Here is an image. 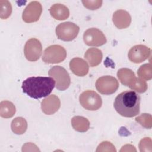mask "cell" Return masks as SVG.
<instances>
[{"label":"cell","instance_id":"obj_1","mask_svg":"<svg viewBox=\"0 0 152 152\" xmlns=\"http://www.w3.org/2000/svg\"><path fill=\"white\" fill-rule=\"evenodd\" d=\"M55 86V81L49 77H31L23 81V91L33 99L49 96Z\"/></svg>","mask_w":152,"mask_h":152},{"label":"cell","instance_id":"obj_2","mask_svg":"<svg viewBox=\"0 0 152 152\" xmlns=\"http://www.w3.org/2000/svg\"><path fill=\"white\" fill-rule=\"evenodd\" d=\"M140 96L135 91L126 90L116 96L113 106L120 115L132 118L140 113Z\"/></svg>","mask_w":152,"mask_h":152},{"label":"cell","instance_id":"obj_3","mask_svg":"<svg viewBox=\"0 0 152 152\" xmlns=\"http://www.w3.org/2000/svg\"><path fill=\"white\" fill-rule=\"evenodd\" d=\"M49 75L56 82V88L61 91L67 89L71 84V79L66 70L61 66H52L48 72Z\"/></svg>","mask_w":152,"mask_h":152},{"label":"cell","instance_id":"obj_4","mask_svg":"<svg viewBox=\"0 0 152 152\" xmlns=\"http://www.w3.org/2000/svg\"><path fill=\"white\" fill-rule=\"evenodd\" d=\"M66 57V52L62 46L53 45L44 50L42 61L46 64H58L64 61Z\"/></svg>","mask_w":152,"mask_h":152},{"label":"cell","instance_id":"obj_5","mask_svg":"<svg viewBox=\"0 0 152 152\" xmlns=\"http://www.w3.org/2000/svg\"><path fill=\"white\" fill-rule=\"evenodd\" d=\"M79 101L84 109L91 111L98 110L102 104V100L100 96L93 90L83 91L80 95Z\"/></svg>","mask_w":152,"mask_h":152},{"label":"cell","instance_id":"obj_6","mask_svg":"<svg viewBox=\"0 0 152 152\" xmlns=\"http://www.w3.org/2000/svg\"><path fill=\"white\" fill-rule=\"evenodd\" d=\"M79 30L80 28L76 24L68 21L60 23L56 27L55 32L59 39L69 42L76 38Z\"/></svg>","mask_w":152,"mask_h":152},{"label":"cell","instance_id":"obj_7","mask_svg":"<svg viewBox=\"0 0 152 152\" xmlns=\"http://www.w3.org/2000/svg\"><path fill=\"white\" fill-rule=\"evenodd\" d=\"M97 90L102 94L110 95L118 90L119 83L116 78L112 76L106 75L99 78L96 81Z\"/></svg>","mask_w":152,"mask_h":152},{"label":"cell","instance_id":"obj_8","mask_svg":"<svg viewBox=\"0 0 152 152\" xmlns=\"http://www.w3.org/2000/svg\"><path fill=\"white\" fill-rule=\"evenodd\" d=\"M42 52V46L40 42L36 38L28 40L24 48V53L26 58L31 62L37 61Z\"/></svg>","mask_w":152,"mask_h":152},{"label":"cell","instance_id":"obj_9","mask_svg":"<svg viewBox=\"0 0 152 152\" xmlns=\"http://www.w3.org/2000/svg\"><path fill=\"white\" fill-rule=\"evenodd\" d=\"M86 45L90 46H100L106 43V38L102 31L97 28H88L83 34Z\"/></svg>","mask_w":152,"mask_h":152},{"label":"cell","instance_id":"obj_10","mask_svg":"<svg viewBox=\"0 0 152 152\" xmlns=\"http://www.w3.org/2000/svg\"><path fill=\"white\" fill-rule=\"evenodd\" d=\"M42 7L38 1H31L23 12L22 19L27 23L37 21L42 14Z\"/></svg>","mask_w":152,"mask_h":152},{"label":"cell","instance_id":"obj_11","mask_svg":"<svg viewBox=\"0 0 152 152\" xmlns=\"http://www.w3.org/2000/svg\"><path fill=\"white\" fill-rule=\"evenodd\" d=\"M151 55V49L143 45H137L132 47L128 52V56L133 63L139 64L145 61Z\"/></svg>","mask_w":152,"mask_h":152},{"label":"cell","instance_id":"obj_12","mask_svg":"<svg viewBox=\"0 0 152 152\" xmlns=\"http://www.w3.org/2000/svg\"><path fill=\"white\" fill-rule=\"evenodd\" d=\"M61 106V101L55 94L48 96L41 102V109L46 115H53L56 112Z\"/></svg>","mask_w":152,"mask_h":152},{"label":"cell","instance_id":"obj_13","mask_svg":"<svg viewBox=\"0 0 152 152\" xmlns=\"http://www.w3.org/2000/svg\"><path fill=\"white\" fill-rule=\"evenodd\" d=\"M114 25L119 29L128 27L131 22V17L128 12L124 10L116 11L112 16Z\"/></svg>","mask_w":152,"mask_h":152},{"label":"cell","instance_id":"obj_14","mask_svg":"<svg viewBox=\"0 0 152 152\" xmlns=\"http://www.w3.org/2000/svg\"><path fill=\"white\" fill-rule=\"evenodd\" d=\"M69 68L76 75L84 77L86 75L89 71V66L87 63L80 58H74L69 62Z\"/></svg>","mask_w":152,"mask_h":152},{"label":"cell","instance_id":"obj_15","mask_svg":"<svg viewBox=\"0 0 152 152\" xmlns=\"http://www.w3.org/2000/svg\"><path fill=\"white\" fill-rule=\"evenodd\" d=\"M117 76L124 86L129 88L134 84L137 78L134 72L131 69L126 68L119 69L118 71Z\"/></svg>","mask_w":152,"mask_h":152},{"label":"cell","instance_id":"obj_16","mask_svg":"<svg viewBox=\"0 0 152 152\" xmlns=\"http://www.w3.org/2000/svg\"><path fill=\"white\" fill-rule=\"evenodd\" d=\"M84 58L91 67H94L99 65L102 62L103 54L101 50L97 48H91L87 49Z\"/></svg>","mask_w":152,"mask_h":152},{"label":"cell","instance_id":"obj_17","mask_svg":"<svg viewBox=\"0 0 152 152\" xmlns=\"http://www.w3.org/2000/svg\"><path fill=\"white\" fill-rule=\"evenodd\" d=\"M49 12L51 16L57 20H65L69 16V9L61 4L52 5L49 9Z\"/></svg>","mask_w":152,"mask_h":152},{"label":"cell","instance_id":"obj_18","mask_svg":"<svg viewBox=\"0 0 152 152\" xmlns=\"http://www.w3.org/2000/svg\"><path fill=\"white\" fill-rule=\"evenodd\" d=\"M71 125L75 131L80 132H86L90 128L89 121L87 118L80 116H74L71 119Z\"/></svg>","mask_w":152,"mask_h":152},{"label":"cell","instance_id":"obj_19","mask_svg":"<svg viewBox=\"0 0 152 152\" xmlns=\"http://www.w3.org/2000/svg\"><path fill=\"white\" fill-rule=\"evenodd\" d=\"M16 112L15 105L10 101L4 100L0 103V116L4 118L12 117Z\"/></svg>","mask_w":152,"mask_h":152},{"label":"cell","instance_id":"obj_20","mask_svg":"<svg viewBox=\"0 0 152 152\" xmlns=\"http://www.w3.org/2000/svg\"><path fill=\"white\" fill-rule=\"evenodd\" d=\"M11 128L14 134L21 135L23 134L27 129V122L24 118L17 117L12 121Z\"/></svg>","mask_w":152,"mask_h":152},{"label":"cell","instance_id":"obj_21","mask_svg":"<svg viewBox=\"0 0 152 152\" xmlns=\"http://www.w3.org/2000/svg\"><path fill=\"white\" fill-rule=\"evenodd\" d=\"M140 78L143 80H150L152 78V68L151 64H145L141 65L137 71Z\"/></svg>","mask_w":152,"mask_h":152},{"label":"cell","instance_id":"obj_22","mask_svg":"<svg viewBox=\"0 0 152 152\" xmlns=\"http://www.w3.org/2000/svg\"><path fill=\"white\" fill-rule=\"evenodd\" d=\"M0 17L7 19L11 14L12 6L8 1H0Z\"/></svg>","mask_w":152,"mask_h":152},{"label":"cell","instance_id":"obj_23","mask_svg":"<svg viewBox=\"0 0 152 152\" xmlns=\"http://www.w3.org/2000/svg\"><path fill=\"white\" fill-rule=\"evenodd\" d=\"M135 121L147 129L151 128V116L148 113H142L135 118Z\"/></svg>","mask_w":152,"mask_h":152},{"label":"cell","instance_id":"obj_24","mask_svg":"<svg viewBox=\"0 0 152 152\" xmlns=\"http://www.w3.org/2000/svg\"><path fill=\"white\" fill-rule=\"evenodd\" d=\"M148 86L145 80H143L140 78H137L134 84L130 87L131 89L135 90L140 93H142L146 91Z\"/></svg>","mask_w":152,"mask_h":152},{"label":"cell","instance_id":"obj_25","mask_svg":"<svg viewBox=\"0 0 152 152\" xmlns=\"http://www.w3.org/2000/svg\"><path fill=\"white\" fill-rule=\"evenodd\" d=\"M102 1H82L84 6L90 10H96L102 6Z\"/></svg>","mask_w":152,"mask_h":152},{"label":"cell","instance_id":"obj_26","mask_svg":"<svg viewBox=\"0 0 152 152\" xmlns=\"http://www.w3.org/2000/svg\"><path fill=\"white\" fill-rule=\"evenodd\" d=\"M140 151H151V140L149 137H145L142 139L139 143Z\"/></svg>","mask_w":152,"mask_h":152}]
</instances>
